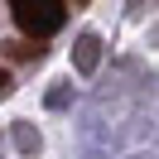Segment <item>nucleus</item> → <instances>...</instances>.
<instances>
[{
  "label": "nucleus",
  "instance_id": "3",
  "mask_svg": "<svg viewBox=\"0 0 159 159\" xmlns=\"http://www.w3.org/2000/svg\"><path fill=\"white\" fill-rule=\"evenodd\" d=\"M39 130L29 125V120H15V149H20V154H39Z\"/></svg>",
  "mask_w": 159,
  "mask_h": 159
},
{
  "label": "nucleus",
  "instance_id": "7",
  "mask_svg": "<svg viewBox=\"0 0 159 159\" xmlns=\"http://www.w3.org/2000/svg\"><path fill=\"white\" fill-rule=\"evenodd\" d=\"M0 149H5V140H0Z\"/></svg>",
  "mask_w": 159,
  "mask_h": 159
},
{
  "label": "nucleus",
  "instance_id": "1",
  "mask_svg": "<svg viewBox=\"0 0 159 159\" xmlns=\"http://www.w3.org/2000/svg\"><path fill=\"white\" fill-rule=\"evenodd\" d=\"M15 10V24H20L29 39H48V34L63 29V20H68V5L63 0H10Z\"/></svg>",
  "mask_w": 159,
  "mask_h": 159
},
{
  "label": "nucleus",
  "instance_id": "6",
  "mask_svg": "<svg viewBox=\"0 0 159 159\" xmlns=\"http://www.w3.org/2000/svg\"><path fill=\"white\" fill-rule=\"evenodd\" d=\"M5 92H10V77H5V68H0V97H5Z\"/></svg>",
  "mask_w": 159,
  "mask_h": 159
},
{
  "label": "nucleus",
  "instance_id": "5",
  "mask_svg": "<svg viewBox=\"0 0 159 159\" xmlns=\"http://www.w3.org/2000/svg\"><path fill=\"white\" fill-rule=\"evenodd\" d=\"M48 106H68V82H58V92H48Z\"/></svg>",
  "mask_w": 159,
  "mask_h": 159
},
{
  "label": "nucleus",
  "instance_id": "2",
  "mask_svg": "<svg viewBox=\"0 0 159 159\" xmlns=\"http://www.w3.org/2000/svg\"><path fill=\"white\" fill-rule=\"evenodd\" d=\"M97 63H101V39H97L92 29H82L77 43H72V68H77L82 77H92V72H97Z\"/></svg>",
  "mask_w": 159,
  "mask_h": 159
},
{
  "label": "nucleus",
  "instance_id": "4",
  "mask_svg": "<svg viewBox=\"0 0 159 159\" xmlns=\"http://www.w3.org/2000/svg\"><path fill=\"white\" fill-rule=\"evenodd\" d=\"M5 58L29 63V58H43V48H39V39H10V43H5Z\"/></svg>",
  "mask_w": 159,
  "mask_h": 159
}]
</instances>
